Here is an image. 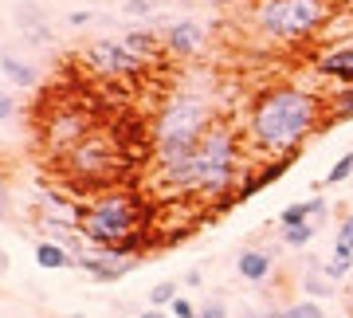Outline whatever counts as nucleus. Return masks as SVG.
<instances>
[{"mask_svg":"<svg viewBox=\"0 0 353 318\" xmlns=\"http://www.w3.org/2000/svg\"><path fill=\"white\" fill-rule=\"evenodd\" d=\"M192 4H236V0H192Z\"/></svg>","mask_w":353,"mask_h":318,"instance_id":"obj_36","label":"nucleus"},{"mask_svg":"<svg viewBox=\"0 0 353 318\" xmlns=\"http://www.w3.org/2000/svg\"><path fill=\"white\" fill-rule=\"evenodd\" d=\"M334 244H345V248H353V212L338 224V240H334Z\"/></svg>","mask_w":353,"mask_h":318,"instance_id":"obj_29","label":"nucleus"},{"mask_svg":"<svg viewBox=\"0 0 353 318\" xmlns=\"http://www.w3.org/2000/svg\"><path fill=\"white\" fill-rule=\"evenodd\" d=\"M63 173L67 181L83 192L114 189L122 177V141H114L102 130H90L83 141H75L63 153Z\"/></svg>","mask_w":353,"mask_h":318,"instance_id":"obj_6","label":"nucleus"},{"mask_svg":"<svg viewBox=\"0 0 353 318\" xmlns=\"http://www.w3.org/2000/svg\"><path fill=\"white\" fill-rule=\"evenodd\" d=\"M341 306H345V318H353V275L345 279V287H341Z\"/></svg>","mask_w":353,"mask_h":318,"instance_id":"obj_31","label":"nucleus"},{"mask_svg":"<svg viewBox=\"0 0 353 318\" xmlns=\"http://www.w3.org/2000/svg\"><path fill=\"white\" fill-rule=\"evenodd\" d=\"M176 295H181V291H176V283L165 279V283H157V287L150 291V306H161V310H165V306H173Z\"/></svg>","mask_w":353,"mask_h":318,"instance_id":"obj_25","label":"nucleus"},{"mask_svg":"<svg viewBox=\"0 0 353 318\" xmlns=\"http://www.w3.org/2000/svg\"><path fill=\"white\" fill-rule=\"evenodd\" d=\"M314 71L338 87H353V43H338V48L322 51L314 59Z\"/></svg>","mask_w":353,"mask_h":318,"instance_id":"obj_11","label":"nucleus"},{"mask_svg":"<svg viewBox=\"0 0 353 318\" xmlns=\"http://www.w3.org/2000/svg\"><path fill=\"white\" fill-rule=\"evenodd\" d=\"M122 48H126L134 59H141V63L169 55V51H165V39L157 36L153 28H134V32H126V36H122Z\"/></svg>","mask_w":353,"mask_h":318,"instance_id":"obj_14","label":"nucleus"},{"mask_svg":"<svg viewBox=\"0 0 353 318\" xmlns=\"http://www.w3.org/2000/svg\"><path fill=\"white\" fill-rule=\"evenodd\" d=\"M306 220H310V208H306V201L287 204V208L279 212V228H290V224H306Z\"/></svg>","mask_w":353,"mask_h":318,"instance_id":"obj_24","label":"nucleus"},{"mask_svg":"<svg viewBox=\"0 0 353 318\" xmlns=\"http://www.w3.org/2000/svg\"><path fill=\"white\" fill-rule=\"evenodd\" d=\"M141 318H173V315H165L161 306H150V310H141Z\"/></svg>","mask_w":353,"mask_h":318,"instance_id":"obj_35","label":"nucleus"},{"mask_svg":"<svg viewBox=\"0 0 353 318\" xmlns=\"http://www.w3.org/2000/svg\"><path fill=\"white\" fill-rule=\"evenodd\" d=\"M150 217H153V208L145 204V197L114 185V189H102V192H94L90 201H83L79 232H83L87 244H94V248H114L118 240L134 236L138 228H153Z\"/></svg>","mask_w":353,"mask_h":318,"instance_id":"obj_5","label":"nucleus"},{"mask_svg":"<svg viewBox=\"0 0 353 318\" xmlns=\"http://www.w3.org/2000/svg\"><path fill=\"white\" fill-rule=\"evenodd\" d=\"M216 106L204 95H173L153 118V166H173L196 150L204 130L216 122Z\"/></svg>","mask_w":353,"mask_h":318,"instance_id":"obj_3","label":"nucleus"},{"mask_svg":"<svg viewBox=\"0 0 353 318\" xmlns=\"http://www.w3.org/2000/svg\"><path fill=\"white\" fill-rule=\"evenodd\" d=\"M350 177H353V150L341 153L338 161L330 166V173L322 177V185H341V181H350Z\"/></svg>","mask_w":353,"mask_h":318,"instance_id":"obj_22","label":"nucleus"},{"mask_svg":"<svg viewBox=\"0 0 353 318\" xmlns=\"http://www.w3.org/2000/svg\"><path fill=\"white\" fill-rule=\"evenodd\" d=\"M283 318H326L322 315V306H318V299H303V303H290L279 310Z\"/></svg>","mask_w":353,"mask_h":318,"instance_id":"obj_23","label":"nucleus"},{"mask_svg":"<svg viewBox=\"0 0 353 318\" xmlns=\"http://www.w3.org/2000/svg\"><path fill=\"white\" fill-rule=\"evenodd\" d=\"M322 275L334 283H345L353 275V248H345V244H334V252H330V259L322 264Z\"/></svg>","mask_w":353,"mask_h":318,"instance_id":"obj_17","label":"nucleus"},{"mask_svg":"<svg viewBox=\"0 0 353 318\" xmlns=\"http://www.w3.org/2000/svg\"><path fill=\"white\" fill-rule=\"evenodd\" d=\"M334 20V0H252L248 24L275 48H294L326 32Z\"/></svg>","mask_w":353,"mask_h":318,"instance_id":"obj_4","label":"nucleus"},{"mask_svg":"<svg viewBox=\"0 0 353 318\" xmlns=\"http://www.w3.org/2000/svg\"><path fill=\"white\" fill-rule=\"evenodd\" d=\"M330 106V122H353V87H338L326 99Z\"/></svg>","mask_w":353,"mask_h":318,"instance_id":"obj_20","label":"nucleus"},{"mask_svg":"<svg viewBox=\"0 0 353 318\" xmlns=\"http://www.w3.org/2000/svg\"><path fill=\"white\" fill-rule=\"evenodd\" d=\"M196 310H201V306H192L185 295H176L173 306H169V315H173V318H196Z\"/></svg>","mask_w":353,"mask_h":318,"instance_id":"obj_26","label":"nucleus"},{"mask_svg":"<svg viewBox=\"0 0 353 318\" xmlns=\"http://www.w3.org/2000/svg\"><path fill=\"white\" fill-rule=\"evenodd\" d=\"M0 75L8 79L12 87H20V90H32V87H39V67L28 59V55H20V51H12V48H4L0 51Z\"/></svg>","mask_w":353,"mask_h":318,"instance_id":"obj_13","label":"nucleus"},{"mask_svg":"<svg viewBox=\"0 0 353 318\" xmlns=\"http://www.w3.org/2000/svg\"><path fill=\"white\" fill-rule=\"evenodd\" d=\"M16 28L24 32V39L32 43V48H48V43H51L48 16L39 12L36 0H20V4H16Z\"/></svg>","mask_w":353,"mask_h":318,"instance_id":"obj_12","label":"nucleus"},{"mask_svg":"<svg viewBox=\"0 0 353 318\" xmlns=\"http://www.w3.org/2000/svg\"><path fill=\"white\" fill-rule=\"evenodd\" d=\"M236 271H240L248 283H267V275L275 271V255L263 252V248H243L236 255Z\"/></svg>","mask_w":353,"mask_h":318,"instance_id":"obj_15","label":"nucleus"},{"mask_svg":"<svg viewBox=\"0 0 353 318\" xmlns=\"http://www.w3.org/2000/svg\"><path fill=\"white\" fill-rule=\"evenodd\" d=\"M83 67H90V71L102 75V79H134V75L145 71V63L134 59V55L122 48V39H110V36L90 39L87 48H83Z\"/></svg>","mask_w":353,"mask_h":318,"instance_id":"obj_7","label":"nucleus"},{"mask_svg":"<svg viewBox=\"0 0 353 318\" xmlns=\"http://www.w3.org/2000/svg\"><path fill=\"white\" fill-rule=\"evenodd\" d=\"M75 268L87 271L90 279H99V283H118L122 275H130V271L138 268V259H114L106 248H94V252L75 255Z\"/></svg>","mask_w":353,"mask_h":318,"instance_id":"obj_10","label":"nucleus"},{"mask_svg":"<svg viewBox=\"0 0 353 318\" xmlns=\"http://www.w3.org/2000/svg\"><path fill=\"white\" fill-rule=\"evenodd\" d=\"M67 20H71V28H83V24H90L94 16H90V12H71V16H67Z\"/></svg>","mask_w":353,"mask_h":318,"instance_id":"obj_33","label":"nucleus"},{"mask_svg":"<svg viewBox=\"0 0 353 318\" xmlns=\"http://www.w3.org/2000/svg\"><path fill=\"white\" fill-rule=\"evenodd\" d=\"M16 115V99L12 95H0V122H8Z\"/></svg>","mask_w":353,"mask_h":318,"instance_id":"obj_32","label":"nucleus"},{"mask_svg":"<svg viewBox=\"0 0 353 318\" xmlns=\"http://www.w3.org/2000/svg\"><path fill=\"white\" fill-rule=\"evenodd\" d=\"M259 189H267V181H263V173H259V169H243V177H240V185H236V192H232V208H236V204H248L255 197V192Z\"/></svg>","mask_w":353,"mask_h":318,"instance_id":"obj_19","label":"nucleus"},{"mask_svg":"<svg viewBox=\"0 0 353 318\" xmlns=\"http://www.w3.org/2000/svg\"><path fill=\"white\" fill-rule=\"evenodd\" d=\"M243 150H248L243 130L232 126L228 118H216L196 141V150L173 166H157L153 181L165 197H201L216 208H232V192L248 169Z\"/></svg>","mask_w":353,"mask_h":318,"instance_id":"obj_1","label":"nucleus"},{"mask_svg":"<svg viewBox=\"0 0 353 318\" xmlns=\"http://www.w3.org/2000/svg\"><path fill=\"white\" fill-rule=\"evenodd\" d=\"M8 212H12V197H8V185L0 177V220H8Z\"/></svg>","mask_w":353,"mask_h":318,"instance_id":"obj_30","label":"nucleus"},{"mask_svg":"<svg viewBox=\"0 0 353 318\" xmlns=\"http://www.w3.org/2000/svg\"><path fill=\"white\" fill-rule=\"evenodd\" d=\"M303 291H306V299H334L338 283L326 279V275H303Z\"/></svg>","mask_w":353,"mask_h":318,"instance_id":"obj_21","label":"nucleus"},{"mask_svg":"<svg viewBox=\"0 0 353 318\" xmlns=\"http://www.w3.org/2000/svg\"><path fill=\"white\" fill-rule=\"evenodd\" d=\"M36 264L43 271H63V268H75V252L59 240H39L36 244Z\"/></svg>","mask_w":353,"mask_h":318,"instance_id":"obj_16","label":"nucleus"},{"mask_svg":"<svg viewBox=\"0 0 353 318\" xmlns=\"http://www.w3.org/2000/svg\"><path fill=\"white\" fill-rule=\"evenodd\" d=\"M165 39V51L173 55V59H192V55H201L208 48V28L201 20H169V28L161 32Z\"/></svg>","mask_w":353,"mask_h":318,"instance_id":"obj_8","label":"nucleus"},{"mask_svg":"<svg viewBox=\"0 0 353 318\" xmlns=\"http://www.w3.org/2000/svg\"><path fill=\"white\" fill-rule=\"evenodd\" d=\"M314 236H318V220L279 228V244H283V248H310V240H314Z\"/></svg>","mask_w":353,"mask_h":318,"instance_id":"obj_18","label":"nucleus"},{"mask_svg":"<svg viewBox=\"0 0 353 318\" xmlns=\"http://www.w3.org/2000/svg\"><path fill=\"white\" fill-rule=\"evenodd\" d=\"M330 122V106L318 90L294 87V83H271L255 90L243 115V138L248 150L259 157H294L310 134Z\"/></svg>","mask_w":353,"mask_h":318,"instance_id":"obj_2","label":"nucleus"},{"mask_svg":"<svg viewBox=\"0 0 353 318\" xmlns=\"http://www.w3.org/2000/svg\"><path fill=\"white\" fill-rule=\"evenodd\" d=\"M153 8H157L153 0H130V4H122V12L126 16H150Z\"/></svg>","mask_w":353,"mask_h":318,"instance_id":"obj_28","label":"nucleus"},{"mask_svg":"<svg viewBox=\"0 0 353 318\" xmlns=\"http://www.w3.org/2000/svg\"><path fill=\"white\" fill-rule=\"evenodd\" d=\"M243 318H283L279 310H243Z\"/></svg>","mask_w":353,"mask_h":318,"instance_id":"obj_34","label":"nucleus"},{"mask_svg":"<svg viewBox=\"0 0 353 318\" xmlns=\"http://www.w3.org/2000/svg\"><path fill=\"white\" fill-rule=\"evenodd\" d=\"M94 130V122H90L87 110H55V118H51V126H48V138H51V150L55 153H67L75 141H83Z\"/></svg>","mask_w":353,"mask_h":318,"instance_id":"obj_9","label":"nucleus"},{"mask_svg":"<svg viewBox=\"0 0 353 318\" xmlns=\"http://www.w3.org/2000/svg\"><path fill=\"white\" fill-rule=\"evenodd\" d=\"M196 318H228V306H224V299H212V303H204L201 310H196Z\"/></svg>","mask_w":353,"mask_h":318,"instance_id":"obj_27","label":"nucleus"}]
</instances>
